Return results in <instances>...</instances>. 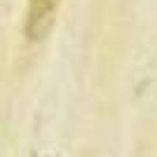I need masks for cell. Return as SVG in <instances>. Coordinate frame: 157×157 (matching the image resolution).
I'll list each match as a JSON object with an SVG mask.
<instances>
[{
    "label": "cell",
    "instance_id": "obj_1",
    "mask_svg": "<svg viewBox=\"0 0 157 157\" xmlns=\"http://www.w3.org/2000/svg\"><path fill=\"white\" fill-rule=\"evenodd\" d=\"M61 0H28L24 33L28 42H40L47 33L52 31L56 14H59Z\"/></svg>",
    "mask_w": 157,
    "mask_h": 157
}]
</instances>
